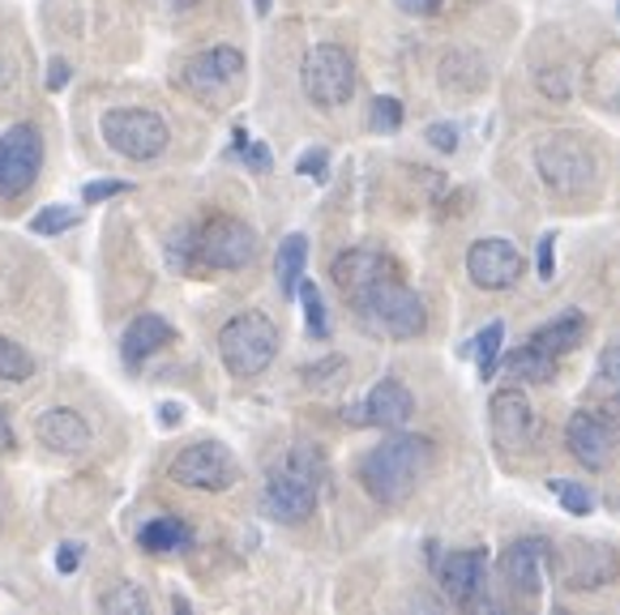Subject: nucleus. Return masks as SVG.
<instances>
[{"label": "nucleus", "instance_id": "nucleus-1", "mask_svg": "<svg viewBox=\"0 0 620 615\" xmlns=\"http://www.w3.org/2000/svg\"><path fill=\"white\" fill-rule=\"evenodd\" d=\"M428 462H432V441L398 427L381 445H372L368 454L359 457V487H364L377 505L398 509V505H407V500L416 496Z\"/></svg>", "mask_w": 620, "mask_h": 615}, {"label": "nucleus", "instance_id": "nucleus-2", "mask_svg": "<svg viewBox=\"0 0 620 615\" xmlns=\"http://www.w3.org/2000/svg\"><path fill=\"white\" fill-rule=\"evenodd\" d=\"M322 484H326V457L317 454L313 445H295L265 479V513L274 521H283V526L308 521L317 513Z\"/></svg>", "mask_w": 620, "mask_h": 615}, {"label": "nucleus", "instance_id": "nucleus-3", "mask_svg": "<svg viewBox=\"0 0 620 615\" xmlns=\"http://www.w3.org/2000/svg\"><path fill=\"white\" fill-rule=\"evenodd\" d=\"M347 304L356 308V317L368 325V329H377V333H386V338H398V342L420 338V333L428 329L424 299L411 291L398 274L377 278L372 287H364L359 295H351Z\"/></svg>", "mask_w": 620, "mask_h": 615}, {"label": "nucleus", "instance_id": "nucleus-4", "mask_svg": "<svg viewBox=\"0 0 620 615\" xmlns=\"http://www.w3.org/2000/svg\"><path fill=\"white\" fill-rule=\"evenodd\" d=\"M535 171L556 197H587L599 180V159L582 132H548L535 141Z\"/></svg>", "mask_w": 620, "mask_h": 615}, {"label": "nucleus", "instance_id": "nucleus-5", "mask_svg": "<svg viewBox=\"0 0 620 615\" xmlns=\"http://www.w3.org/2000/svg\"><path fill=\"white\" fill-rule=\"evenodd\" d=\"M279 356V325L265 312H235L223 329H219V359L231 377L253 381Z\"/></svg>", "mask_w": 620, "mask_h": 615}, {"label": "nucleus", "instance_id": "nucleus-6", "mask_svg": "<svg viewBox=\"0 0 620 615\" xmlns=\"http://www.w3.org/2000/svg\"><path fill=\"white\" fill-rule=\"evenodd\" d=\"M103 141L129 162H155L171 141V129L150 107H107L98 120Z\"/></svg>", "mask_w": 620, "mask_h": 615}, {"label": "nucleus", "instance_id": "nucleus-7", "mask_svg": "<svg viewBox=\"0 0 620 615\" xmlns=\"http://www.w3.org/2000/svg\"><path fill=\"white\" fill-rule=\"evenodd\" d=\"M300 82H304V95L317 107H343L347 98L356 95V56L338 43H317L304 68H300Z\"/></svg>", "mask_w": 620, "mask_h": 615}, {"label": "nucleus", "instance_id": "nucleus-8", "mask_svg": "<svg viewBox=\"0 0 620 615\" xmlns=\"http://www.w3.org/2000/svg\"><path fill=\"white\" fill-rule=\"evenodd\" d=\"M240 82H244V52L228 47V43L197 52L193 61H185V68H180V86L201 103H214V107H223L240 91Z\"/></svg>", "mask_w": 620, "mask_h": 615}, {"label": "nucleus", "instance_id": "nucleus-9", "mask_svg": "<svg viewBox=\"0 0 620 615\" xmlns=\"http://www.w3.org/2000/svg\"><path fill=\"white\" fill-rule=\"evenodd\" d=\"M167 479L180 487H193V491H231L240 484V462L219 441H197V445H185L171 457Z\"/></svg>", "mask_w": 620, "mask_h": 615}, {"label": "nucleus", "instance_id": "nucleus-10", "mask_svg": "<svg viewBox=\"0 0 620 615\" xmlns=\"http://www.w3.org/2000/svg\"><path fill=\"white\" fill-rule=\"evenodd\" d=\"M258 257V231L244 219L214 214L197 227V265L206 269H244Z\"/></svg>", "mask_w": 620, "mask_h": 615}, {"label": "nucleus", "instance_id": "nucleus-11", "mask_svg": "<svg viewBox=\"0 0 620 615\" xmlns=\"http://www.w3.org/2000/svg\"><path fill=\"white\" fill-rule=\"evenodd\" d=\"M43 171V132L34 125H13L0 132V197L18 201L34 189Z\"/></svg>", "mask_w": 620, "mask_h": 615}, {"label": "nucleus", "instance_id": "nucleus-12", "mask_svg": "<svg viewBox=\"0 0 620 615\" xmlns=\"http://www.w3.org/2000/svg\"><path fill=\"white\" fill-rule=\"evenodd\" d=\"M466 274H471V283L480 291H509V287H518V278L526 274V261L509 240L484 235V240H475L466 248Z\"/></svg>", "mask_w": 620, "mask_h": 615}, {"label": "nucleus", "instance_id": "nucleus-13", "mask_svg": "<svg viewBox=\"0 0 620 615\" xmlns=\"http://www.w3.org/2000/svg\"><path fill=\"white\" fill-rule=\"evenodd\" d=\"M488 427L492 441L505 454H518V449H530V441L539 432V415L523 389H496L488 402Z\"/></svg>", "mask_w": 620, "mask_h": 615}, {"label": "nucleus", "instance_id": "nucleus-14", "mask_svg": "<svg viewBox=\"0 0 620 615\" xmlns=\"http://www.w3.org/2000/svg\"><path fill=\"white\" fill-rule=\"evenodd\" d=\"M565 445L578 466L587 470H608L617 457V427L603 411H574L565 423Z\"/></svg>", "mask_w": 620, "mask_h": 615}, {"label": "nucleus", "instance_id": "nucleus-15", "mask_svg": "<svg viewBox=\"0 0 620 615\" xmlns=\"http://www.w3.org/2000/svg\"><path fill=\"white\" fill-rule=\"evenodd\" d=\"M416 415V397L398 377H381L368 389V397L359 406H347V423L356 427H381V432H398Z\"/></svg>", "mask_w": 620, "mask_h": 615}, {"label": "nucleus", "instance_id": "nucleus-16", "mask_svg": "<svg viewBox=\"0 0 620 615\" xmlns=\"http://www.w3.org/2000/svg\"><path fill=\"white\" fill-rule=\"evenodd\" d=\"M553 569L565 577L569 590H595V585H608L620 573V555L608 543H569L565 551H553Z\"/></svg>", "mask_w": 620, "mask_h": 615}, {"label": "nucleus", "instance_id": "nucleus-17", "mask_svg": "<svg viewBox=\"0 0 620 615\" xmlns=\"http://www.w3.org/2000/svg\"><path fill=\"white\" fill-rule=\"evenodd\" d=\"M437 582L445 590V598L458 607H475L484 598L488 585V551L484 548H462L437 560Z\"/></svg>", "mask_w": 620, "mask_h": 615}, {"label": "nucleus", "instance_id": "nucleus-18", "mask_svg": "<svg viewBox=\"0 0 620 615\" xmlns=\"http://www.w3.org/2000/svg\"><path fill=\"white\" fill-rule=\"evenodd\" d=\"M553 543L530 534V539H514L501 551V577L518 598H535L544 585V569H553Z\"/></svg>", "mask_w": 620, "mask_h": 615}, {"label": "nucleus", "instance_id": "nucleus-19", "mask_svg": "<svg viewBox=\"0 0 620 615\" xmlns=\"http://www.w3.org/2000/svg\"><path fill=\"white\" fill-rule=\"evenodd\" d=\"M329 274H334V287L351 299V295H359L364 287H372L377 278L398 274V265H393L381 248H347V253L334 257Z\"/></svg>", "mask_w": 620, "mask_h": 615}, {"label": "nucleus", "instance_id": "nucleus-20", "mask_svg": "<svg viewBox=\"0 0 620 615\" xmlns=\"http://www.w3.org/2000/svg\"><path fill=\"white\" fill-rule=\"evenodd\" d=\"M34 436H39L52 454H82V449L91 445V423L82 420L77 411H69V406H52V411L39 415Z\"/></svg>", "mask_w": 620, "mask_h": 615}, {"label": "nucleus", "instance_id": "nucleus-21", "mask_svg": "<svg viewBox=\"0 0 620 615\" xmlns=\"http://www.w3.org/2000/svg\"><path fill=\"white\" fill-rule=\"evenodd\" d=\"M171 338H176L171 321L155 317V312H141V317H133V321L125 325L120 356H125V363H129V368H141V363L155 356V351H164Z\"/></svg>", "mask_w": 620, "mask_h": 615}, {"label": "nucleus", "instance_id": "nucleus-22", "mask_svg": "<svg viewBox=\"0 0 620 615\" xmlns=\"http://www.w3.org/2000/svg\"><path fill=\"white\" fill-rule=\"evenodd\" d=\"M587 338V317L578 312V308H565L560 317H553V321H544L535 333H530V347H539L544 356H569L578 342Z\"/></svg>", "mask_w": 620, "mask_h": 615}, {"label": "nucleus", "instance_id": "nucleus-23", "mask_svg": "<svg viewBox=\"0 0 620 615\" xmlns=\"http://www.w3.org/2000/svg\"><path fill=\"white\" fill-rule=\"evenodd\" d=\"M193 543V526L176 513H164V518H150L141 530H137V548L150 551V555H164V551H185Z\"/></svg>", "mask_w": 620, "mask_h": 615}, {"label": "nucleus", "instance_id": "nucleus-24", "mask_svg": "<svg viewBox=\"0 0 620 615\" xmlns=\"http://www.w3.org/2000/svg\"><path fill=\"white\" fill-rule=\"evenodd\" d=\"M304 265H308V235H300L292 231L283 244H279V253H274V274H279V291L292 299L295 287H300V278H304Z\"/></svg>", "mask_w": 620, "mask_h": 615}, {"label": "nucleus", "instance_id": "nucleus-25", "mask_svg": "<svg viewBox=\"0 0 620 615\" xmlns=\"http://www.w3.org/2000/svg\"><path fill=\"white\" fill-rule=\"evenodd\" d=\"M505 377H514V381H530V385H548L556 377V359L544 356L539 347H518V351H509L505 356Z\"/></svg>", "mask_w": 620, "mask_h": 615}, {"label": "nucleus", "instance_id": "nucleus-26", "mask_svg": "<svg viewBox=\"0 0 620 615\" xmlns=\"http://www.w3.org/2000/svg\"><path fill=\"white\" fill-rule=\"evenodd\" d=\"M501 342H505V321H492L484 325L471 342H466V356H475V368H480V377L492 381L496 377V363H501Z\"/></svg>", "mask_w": 620, "mask_h": 615}, {"label": "nucleus", "instance_id": "nucleus-27", "mask_svg": "<svg viewBox=\"0 0 620 615\" xmlns=\"http://www.w3.org/2000/svg\"><path fill=\"white\" fill-rule=\"evenodd\" d=\"M300 308H304V325H308V338H317V342H326L329 338V312H326V299L317 291V283H308V278H300Z\"/></svg>", "mask_w": 620, "mask_h": 615}, {"label": "nucleus", "instance_id": "nucleus-28", "mask_svg": "<svg viewBox=\"0 0 620 615\" xmlns=\"http://www.w3.org/2000/svg\"><path fill=\"white\" fill-rule=\"evenodd\" d=\"M31 372H34V359L27 356V347L13 342V338H0V381L22 385V381H31Z\"/></svg>", "mask_w": 620, "mask_h": 615}, {"label": "nucleus", "instance_id": "nucleus-29", "mask_svg": "<svg viewBox=\"0 0 620 615\" xmlns=\"http://www.w3.org/2000/svg\"><path fill=\"white\" fill-rule=\"evenodd\" d=\"M402 120H407V107H402V98L377 95L372 103H368V129H372V132H398V129H402Z\"/></svg>", "mask_w": 620, "mask_h": 615}, {"label": "nucleus", "instance_id": "nucleus-30", "mask_svg": "<svg viewBox=\"0 0 620 615\" xmlns=\"http://www.w3.org/2000/svg\"><path fill=\"white\" fill-rule=\"evenodd\" d=\"M82 223V210L77 205H43L31 219L34 235H61V231H73Z\"/></svg>", "mask_w": 620, "mask_h": 615}, {"label": "nucleus", "instance_id": "nucleus-31", "mask_svg": "<svg viewBox=\"0 0 620 615\" xmlns=\"http://www.w3.org/2000/svg\"><path fill=\"white\" fill-rule=\"evenodd\" d=\"M103 612L107 615H146L150 612V598L137 590V585H116V590H107L103 594Z\"/></svg>", "mask_w": 620, "mask_h": 615}, {"label": "nucleus", "instance_id": "nucleus-32", "mask_svg": "<svg viewBox=\"0 0 620 615\" xmlns=\"http://www.w3.org/2000/svg\"><path fill=\"white\" fill-rule=\"evenodd\" d=\"M553 496L560 500V509L565 513H574V518H587L590 513V491L582 484H569V479H553Z\"/></svg>", "mask_w": 620, "mask_h": 615}, {"label": "nucleus", "instance_id": "nucleus-33", "mask_svg": "<svg viewBox=\"0 0 620 615\" xmlns=\"http://www.w3.org/2000/svg\"><path fill=\"white\" fill-rule=\"evenodd\" d=\"M167 261L185 274V269H193L197 265V231L193 227H180L171 240H167Z\"/></svg>", "mask_w": 620, "mask_h": 615}, {"label": "nucleus", "instance_id": "nucleus-34", "mask_svg": "<svg viewBox=\"0 0 620 615\" xmlns=\"http://www.w3.org/2000/svg\"><path fill=\"white\" fill-rule=\"evenodd\" d=\"M235 155L249 162L253 171H270V167H274L270 146H265V141H249V132H244V129H235Z\"/></svg>", "mask_w": 620, "mask_h": 615}, {"label": "nucleus", "instance_id": "nucleus-35", "mask_svg": "<svg viewBox=\"0 0 620 615\" xmlns=\"http://www.w3.org/2000/svg\"><path fill=\"white\" fill-rule=\"evenodd\" d=\"M125 193H133L129 180H91V184H82V201H86V205H103V201L125 197Z\"/></svg>", "mask_w": 620, "mask_h": 615}, {"label": "nucleus", "instance_id": "nucleus-36", "mask_svg": "<svg viewBox=\"0 0 620 615\" xmlns=\"http://www.w3.org/2000/svg\"><path fill=\"white\" fill-rule=\"evenodd\" d=\"M326 167H329L326 146H313V150H304V155L295 159V171H300V176H308V180H322V176H326Z\"/></svg>", "mask_w": 620, "mask_h": 615}, {"label": "nucleus", "instance_id": "nucleus-37", "mask_svg": "<svg viewBox=\"0 0 620 615\" xmlns=\"http://www.w3.org/2000/svg\"><path fill=\"white\" fill-rule=\"evenodd\" d=\"M428 146L432 150H441V155H454L458 150V125H450V120H441V125H428Z\"/></svg>", "mask_w": 620, "mask_h": 615}, {"label": "nucleus", "instance_id": "nucleus-38", "mask_svg": "<svg viewBox=\"0 0 620 615\" xmlns=\"http://www.w3.org/2000/svg\"><path fill=\"white\" fill-rule=\"evenodd\" d=\"M338 372H347V359H326V363H313V368H304V377H308V385H326V381H338Z\"/></svg>", "mask_w": 620, "mask_h": 615}, {"label": "nucleus", "instance_id": "nucleus-39", "mask_svg": "<svg viewBox=\"0 0 620 615\" xmlns=\"http://www.w3.org/2000/svg\"><path fill=\"white\" fill-rule=\"evenodd\" d=\"M535 265H539V278L553 283V274H556V235L553 231L539 235V257H535Z\"/></svg>", "mask_w": 620, "mask_h": 615}, {"label": "nucleus", "instance_id": "nucleus-40", "mask_svg": "<svg viewBox=\"0 0 620 615\" xmlns=\"http://www.w3.org/2000/svg\"><path fill=\"white\" fill-rule=\"evenodd\" d=\"M402 13H411V18H437L441 9H445V0H393Z\"/></svg>", "mask_w": 620, "mask_h": 615}, {"label": "nucleus", "instance_id": "nucleus-41", "mask_svg": "<svg viewBox=\"0 0 620 615\" xmlns=\"http://www.w3.org/2000/svg\"><path fill=\"white\" fill-rule=\"evenodd\" d=\"M69 77H73V68H69L65 61H52V65H48V91L61 95V91L69 86Z\"/></svg>", "mask_w": 620, "mask_h": 615}, {"label": "nucleus", "instance_id": "nucleus-42", "mask_svg": "<svg viewBox=\"0 0 620 615\" xmlns=\"http://www.w3.org/2000/svg\"><path fill=\"white\" fill-rule=\"evenodd\" d=\"M82 564V543H61V551H56V569L61 573H73Z\"/></svg>", "mask_w": 620, "mask_h": 615}, {"label": "nucleus", "instance_id": "nucleus-43", "mask_svg": "<svg viewBox=\"0 0 620 615\" xmlns=\"http://www.w3.org/2000/svg\"><path fill=\"white\" fill-rule=\"evenodd\" d=\"M180 420H185V406H180V402H164V406H159V423H164V427H176Z\"/></svg>", "mask_w": 620, "mask_h": 615}, {"label": "nucleus", "instance_id": "nucleus-44", "mask_svg": "<svg viewBox=\"0 0 620 615\" xmlns=\"http://www.w3.org/2000/svg\"><path fill=\"white\" fill-rule=\"evenodd\" d=\"M0 449H13V427H9V411L0 406Z\"/></svg>", "mask_w": 620, "mask_h": 615}, {"label": "nucleus", "instance_id": "nucleus-45", "mask_svg": "<svg viewBox=\"0 0 620 615\" xmlns=\"http://www.w3.org/2000/svg\"><path fill=\"white\" fill-rule=\"evenodd\" d=\"M167 9H176V13H185V9H193L197 0H164Z\"/></svg>", "mask_w": 620, "mask_h": 615}, {"label": "nucleus", "instance_id": "nucleus-46", "mask_svg": "<svg viewBox=\"0 0 620 615\" xmlns=\"http://www.w3.org/2000/svg\"><path fill=\"white\" fill-rule=\"evenodd\" d=\"M270 4H274V0H253V9H258V18H265V13H270Z\"/></svg>", "mask_w": 620, "mask_h": 615}, {"label": "nucleus", "instance_id": "nucleus-47", "mask_svg": "<svg viewBox=\"0 0 620 615\" xmlns=\"http://www.w3.org/2000/svg\"><path fill=\"white\" fill-rule=\"evenodd\" d=\"M612 363H617V377H620V347H617V359H612Z\"/></svg>", "mask_w": 620, "mask_h": 615}, {"label": "nucleus", "instance_id": "nucleus-48", "mask_svg": "<svg viewBox=\"0 0 620 615\" xmlns=\"http://www.w3.org/2000/svg\"><path fill=\"white\" fill-rule=\"evenodd\" d=\"M617 18H620V9H617Z\"/></svg>", "mask_w": 620, "mask_h": 615}]
</instances>
